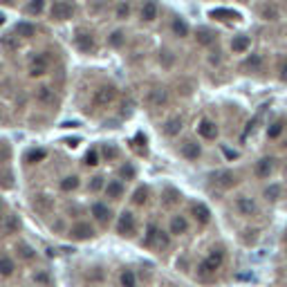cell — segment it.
<instances>
[{
    "label": "cell",
    "mask_w": 287,
    "mask_h": 287,
    "mask_svg": "<svg viewBox=\"0 0 287 287\" xmlns=\"http://www.w3.org/2000/svg\"><path fill=\"white\" fill-rule=\"evenodd\" d=\"M117 234L123 236V238H133L137 234V220L130 211H123L117 220Z\"/></svg>",
    "instance_id": "obj_1"
},
{
    "label": "cell",
    "mask_w": 287,
    "mask_h": 287,
    "mask_svg": "<svg viewBox=\"0 0 287 287\" xmlns=\"http://www.w3.org/2000/svg\"><path fill=\"white\" fill-rule=\"evenodd\" d=\"M115 99H117V90H115L112 85H101V88L95 92V96H92V106L95 108H108Z\"/></svg>",
    "instance_id": "obj_2"
},
{
    "label": "cell",
    "mask_w": 287,
    "mask_h": 287,
    "mask_svg": "<svg viewBox=\"0 0 287 287\" xmlns=\"http://www.w3.org/2000/svg\"><path fill=\"white\" fill-rule=\"evenodd\" d=\"M54 21H70V18L74 16V5L70 2V0H56L49 9Z\"/></svg>",
    "instance_id": "obj_3"
},
{
    "label": "cell",
    "mask_w": 287,
    "mask_h": 287,
    "mask_svg": "<svg viewBox=\"0 0 287 287\" xmlns=\"http://www.w3.org/2000/svg\"><path fill=\"white\" fill-rule=\"evenodd\" d=\"M220 267H222V265H220L215 258H211V256L207 254L202 261L197 263V276H200V278H213L215 274H218Z\"/></svg>",
    "instance_id": "obj_4"
},
{
    "label": "cell",
    "mask_w": 287,
    "mask_h": 287,
    "mask_svg": "<svg viewBox=\"0 0 287 287\" xmlns=\"http://www.w3.org/2000/svg\"><path fill=\"white\" fill-rule=\"evenodd\" d=\"M236 211L240 213V215H245V218H251V215H256L258 213V207H256L254 197H247V195H240L236 197Z\"/></svg>",
    "instance_id": "obj_5"
},
{
    "label": "cell",
    "mask_w": 287,
    "mask_h": 287,
    "mask_svg": "<svg viewBox=\"0 0 287 287\" xmlns=\"http://www.w3.org/2000/svg\"><path fill=\"white\" fill-rule=\"evenodd\" d=\"M274 168H276V160L274 157H261L254 166V175L261 177V180H267L274 173Z\"/></svg>",
    "instance_id": "obj_6"
},
{
    "label": "cell",
    "mask_w": 287,
    "mask_h": 287,
    "mask_svg": "<svg viewBox=\"0 0 287 287\" xmlns=\"http://www.w3.org/2000/svg\"><path fill=\"white\" fill-rule=\"evenodd\" d=\"M90 213H92V218L101 224V227H106V224L110 222V218H112V211H110V207H108L106 202H95L92 204V209H90Z\"/></svg>",
    "instance_id": "obj_7"
},
{
    "label": "cell",
    "mask_w": 287,
    "mask_h": 287,
    "mask_svg": "<svg viewBox=\"0 0 287 287\" xmlns=\"http://www.w3.org/2000/svg\"><path fill=\"white\" fill-rule=\"evenodd\" d=\"M211 182L215 186H220V189H231L238 182V177H236L234 170H218V173L211 175Z\"/></svg>",
    "instance_id": "obj_8"
},
{
    "label": "cell",
    "mask_w": 287,
    "mask_h": 287,
    "mask_svg": "<svg viewBox=\"0 0 287 287\" xmlns=\"http://www.w3.org/2000/svg\"><path fill=\"white\" fill-rule=\"evenodd\" d=\"M95 229H92V224H88V222H76L74 227L70 229V238L72 240H90V238H95Z\"/></svg>",
    "instance_id": "obj_9"
},
{
    "label": "cell",
    "mask_w": 287,
    "mask_h": 287,
    "mask_svg": "<svg viewBox=\"0 0 287 287\" xmlns=\"http://www.w3.org/2000/svg\"><path fill=\"white\" fill-rule=\"evenodd\" d=\"M146 103H148L150 108H162L168 103V90L166 88H153V90L148 92V96H146Z\"/></svg>",
    "instance_id": "obj_10"
},
{
    "label": "cell",
    "mask_w": 287,
    "mask_h": 287,
    "mask_svg": "<svg viewBox=\"0 0 287 287\" xmlns=\"http://www.w3.org/2000/svg\"><path fill=\"white\" fill-rule=\"evenodd\" d=\"M168 234L170 236H186V234H189V220H186V215L177 213V215H173V218H170Z\"/></svg>",
    "instance_id": "obj_11"
},
{
    "label": "cell",
    "mask_w": 287,
    "mask_h": 287,
    "mask_svg": "<svg viewBox=\"0 0 287 287\" xmlns=\"http://www.w3.org/2000/svg\"><path fill=\"white\" fill-rule=\"evenodd\" d=\"M180 155L184 157V160L189 162H195L200 155H202V148H200V144L193 142V139H186V142H182L180 146Z\"/></svg>",
    "instance_id": "obj_12"
},
{
    "label": "cell",
    "mask_w": 287,
    "mask_h": 287,
    "mask_svg": "<svg viewBox=\"0 0 287 287\" xmlns=\"http://www.w3.org/2000/svg\"><path fill=\"white\" fill-rule=\"evenodd\" d=\"M197 135L202 139H215L218 137V126H215V121H211V119H200V123H197Z\"/></svg>",
    "instance_id": "obj_13"
},
{
    "label": "cell",
    "mask_w": 287,
    "mask_h": 287,
    "mask_svg": "<svg viewBox=\"0 0 287 287\" xmlns=\"http://www.w3.org/2000/svg\"><path fill=\"white\" fill-rule=\"evenodd\" d=\"M139 16H142L144 23H155L157 16H160V7H157V2H155V0H144Z\"/></svg>",
    "instance_id": "obj_14"
},
{
    "label": "cell",
    "mask_w": 287,
    "mask_h": 287,
    "mask_svg": "<svg viewBox=\"0 0 287 287\" xmlns=\"http://www.w3.org/2000/svg\"><path fill=\"white\" fill-rule=\"evenodd\" d=\"M191 213H193V220H195L197 224H209L211 222V209H209L207 204L195 202L191 207Z\"/></svg>",
    "instance_id": "obj_15"
},
{
    "label": "cell",
    "mask_w": 287,
    "mask_h": 287,
    "mask_svg": "<svg viewBox=\"0 0 287 287\" xmlns=\"http://www.w3.org/2000/svg\"><path fill=\"white\" fill-rule=\"evenodd\" d=\"M103 191H106V195L110 197V200H121L123 191H126V186H123L121 180H110V182H106Z\"/></svg>",
    "instance_id": "obj_16"
},
{
    "label": "cell",
    "mask_w": 287,
    "mask_h": 287,
    "mask_svg": "<svg viewBox=\"0 0 287 287\" xmlns=\"http://www.w3.org/2000/svg\"><path fill=\"white\" fill-rule=\"evenodd\" d=\"M49 63H48V56H43V54H38V56H34L32 63H29V74L32 76H43L45 72H48Z\"/></svg>",
    "instance_id": "obj_17"
},
{
    "label": "cell",
    "mask_w": 287,
    "mask_h": 287,
    "mask_svg": "<svg viewBox=\"0 0 287 287\" xmlns=\"http://www.w3.org/2000/svg\"><path fill=\"white\" fill-rule=\"evenodd\" d=\"M182 117H170V119H166L164 123H162V133L166 135V137H175V135H180V130H182Z\"/></svg>",
    "instance_id": "obj_18"
},
{
    "label": "cell",
    "mask_w": 287,
    "mask_h": 287,
    "mask_svg": "<svg viewBox=\"0 0 287 287\" xmlns=\"http://www.w3.org/2000/svg\"><path fill=\"white\" fill-rule=\"evenodd\" d=\"M74 43H76V48H79L81 52H92V49H95V38H92V34H88V32L76 34Z\"/></svg>",
    "instance_id": "obj_19"
},
{
    "label": "cell",
    "mask_w": 287,
    "mask_h": 287,
    "mask_svg": "<svg viewBox=\"0 0 287 287\" xmlns=\"http://www.w3.org/2000/svg\"><path fill=\"white\" fill-rule=\"evenodd\" d=\"M249 48H251V41H249V36H245V34L234 36V41H231V52L234 54H245Z\"/></svg>",
    "instance_id": "obj_20"
},
{
    "label": "cell",
    "mask_w": 287,
    "mask_h": 287,
    "mask_svg": "<svg viewBox=\"0 0 287 287\" xmlns=\"http://www.w3.org/2000/svg\"><path fill=\"white\" fill-rule=\"evenodd\" d=\"M263 195H265L267 202H278L281 195H283V186L281 184H269L265 191H263Z\"/></svg>",
    "instance_id": "obj_21"
},
{
    "label": "cell",
    "mask_w": 287,
    "mask_h": 287,
    "mask_svg": "<svg viewBox=\"0 0 287 287\" xmlns=\"http://www.w3.org/2000/svg\"><path fill=\"white\" fill-rule=\"evenodd\" d=\"M119 285L121 287H137V274L133 269H123L119 274Z\"/></svg>",
    "instance_id": "obj_22"
},
{
    "label": "cell",
    "mask_w": 287,
    "mask_h": 287,
    "mask_svg": "<svg viewBox=\"0 0 287 287\" xmlns=\"http://www.w3.org/2000/svg\"><path fill=\"white\" fill-rule=\"evenodd\" d=\"M157 231H160V227H157L155 222H150L148 227H146V236H144L142 245H144V247H148V249H153V245H155V236H157Z\"/></svg>",
    "instance_id": "obj_23"
},
{
    "label": "cell",
    "mask_w": 287,
    "mask_h": 287,
    "mask_svg": "<svg viewBox=\"0 0 287 287\" xmlns=\"http://www.w3.org/2000/svg\"><path fill=\"white\" fill-rule=\"evenodd\" d=\"M195 41L200 43V45H211V43L215 41V34H213L211 29H207V27H200L195 34Z\"/></svg>",
    "instance_id": "obj_24"
},
{
    "label": "cell",
    "mask_w": 287,
    "mask_h": 287,
    "mask_svg": "<svg viewBox=\"0 0 287 287\" xmlns=\"http://www.w3.org/2000/svg\"><path fill=\"white\" fill-rule=\"evenodd\" d=\"M79 184H81L79 175H68L61 180V191L70 193V191H74V189H79Z\"/></svg>",
    "instance_id": "obj_25"
},
{
    "label": "cell",
    "mask_w": 287,
    "mask_h": 287,
    "mask_svg": "<svg viewBox=\"0 0 287 287\" xmlns=\"http://www.w3.org/2000/svg\"><path fill=\"white\" fill-rule=\"evenodd\" d=\"M43 9H45V0H29L27 7H25V14L38 16V14H43Z\"/></svg>",
    "instance_id": "obj_26"
},
{
    "label": "cell",
    "mask_w": 287,
    "mask_h": 287,
    "mask_svg": "<svg viewBox=\"0 0 287 287\" xmlns=\"http://www.w3.org/2000/svg\"><path fill=\"white\" fill-rule=\"evenodd\" d=\"M18 229H21V220H18V215L11 213L9 218L5 220V224H2V231H5V234H16Z\"/></svg>",
    "instance_id": "obj_27"
},
{
    "label": "cell",
    "mask_w": 287,
    "mask_h": 287,
    "mask_svg": "<svg viewBox=\"0 0 287 287\" xmlns=\"http://www.w3.org/2000/svg\"><path fill=\"white\" fill-rule=\"evenodd\" d=\"M36 99L41 103H54V90L52 88H48V85H43V88H38Z\"/></svg>",
    "instance_id": "obj_28"
},
{
    "label": "cell",
    "mask_w": 287,
    "mask_h": 287,
    "mask_svg": "<svg viewBox=\"0 0 287 287\" xmlns=\"http://www.w3.org/2000/svg\"><path fill=\"white\" fill-rule=\"evenodd\" d=\"M14 274V261L9 256H0V276H11Z\"/></svg>",
    "instance_id": "obj_29"
},
{
    "label": "cell",
    "mask_w": 287,
    "mask_h": 287,
    "mask_svg": "<svg viewBox=\"0 0 287 287\" xmlns=\"http://www.w3.org/2000/svg\"><path fill=\"white\" fill-rule=\"evenodd\" d=\"M168 245H170L168 234L160 229V231H157V236H155V245H153V249H168Z\"/></svg>",
    "instance_id": "obj_30"
},
{
    "label": "cell",
    "mask_w": 287,
    "mask_h": 287,
    "mask_svg": "<svg viewBox=\"0 0 287 287\" xmlns=\"http://www.w3.org/2000/svg\"><path fill=\"white\" fill-rule=\"evenodd\" d=\"M48 157V153L43 148H34V150H29V153L25 155V162H29V164H38V162H43Z\"/></svg>",
    "instance_id": "obj_31"
},
{
    "label": "cell",
    "mask_w": 287,
    "mask_h": 287,
    "mask_svg": "<svg viewBox=\"0 0 287 287\" xmlns=\"http://www.w3.org/2000/svg\"><path fill=\"white\" fill-rule=\"evenodd\" d=\"M123 43H126V34H123L121 29H117V32H112L110 36H108V45H110V48H121Z\"/></svg>",
    "instance_id": "obj_32"
},
{
    "label": "cell",
    "mask_w": 287,
    "mask_h": 287,
    "mask_svg": "<svg viewBox=\"0 0 287 287\" xmlns=\"http://www.w3.org/2000/svg\"><path fill=\"white\" fill-rule=\"evenodd\" d=\"M146 200H148V189H146V186H139L137 191L133 193V204L144 207V204H146Z\"/></svg>",
    "instance_id": "obj_33"
},
{
    "label": "cell",
    "mask_w": 287,
    "mask_h": 287,
    "mask_svg": "<svg viewBox=\"0 0 287 287\" xmlns=\"http://www.w3.org/2000/svg\"><path fill=\"white\" fill-rule=\"evenodd\" d=\"M245 68L251 70V72H258V70L263 68V56H261V54H251L249 59L245 61Z\"/></svg>",
    "instance_id": "obj_34"
},
{
    "label": "cell",
    "mask_w": 287,
    "mask_h": 287,
    "mask_svg": "<svg viewBox=\"0 0 287 287\" xmlns=\"http://www.w3.org/2000/svg\"><path fill=\"white\" fill-rule=\"evenodd\" d=\"M173 32H175V36H180V38L189 36V25H186V21L175 18V21H173Z\"/></svg>",
    "instance_id": "obj_35"
},
{
    "label": "cell",
    "mask_w": 287,
    "mask_h": 287,
    "mask_svg": "<svg viewBox=\"0 0 287 287\" xmlns=\"http://www.w3.org/2000/svg\"><path fill=\"white\" fill-rule=\"evenodd\" d=\"M213 18H220V21H234V18H238V14L231 9H213L211 11Z\"/></svg>",
    "instance_id": "obj_36"
},
{
    "label": "cell",
    "mask_w": 287,
    "mask_h": 287,
    "mask_svg": "<svg viewBox=\"0 0 287 287\" xmlns=\"http://www.w3.org/2000/svg\"><path fill=\"white\" fill-rule=\"evenodd\" d=\"M16 34L29 38V36H34V34H36V27L29 25V23H18V25H16Z\"/></svg>",
    "instance_id": "obj_37"
},
{
    "label": "cell",
    "mask_w": 287,
    "mask_h": 287,
    "mask_svg": "<svg viewBox=\"0 0 287 287\" xmlns=\"http://www.w3.org/2000/svg\"><path fill=\"white\" fill-rule=\"evenodd\" d=\"M281 133H283V121H274L269 128H267V137L269 139L281 137Z\"/></svg>",
    "instance_id": "obj_38"
},
{
    "label": "cell",
    "mask_w": 287,
    "mask_h": 287,
    "mask_svg": "<svg viewBox=\"0 0 287 287\" xmlns=\"http://www.w3.org/2000/svg\"><path fill=\"white\" fill-rule=\"evenodd\" d=\"M9 157H11V146L7 142H0V164L9 162Z\"/></svg>",
    "instance_id": "obj_39"
},
{
    "label": "cell",
    "mask_w": 287,
    "mask_h": 287,
    "mask_svg": "<svg viewBox=\"0 0 287 287\" xmlns=\"http://www.w3.org/2000/svg\"><path fill=\"white\" fill-rule=\"evenodd\" d=\"M103 186H106V182H103V177H101V175H95V177H92V182H90V184H88V189H90L92 193H96V191H101Z\"/></svg>",
    "instance_id": "obj_40"
},
{
    "label": "cell",
    "mask_w": 287,
    "mask_h": 287,
    "mask_svg": "<svg viewBox=\"0 0 287 287\" xmlns=\"http://www.w3.org/2000/svg\"><path fill=\"white\" fill-rule=\"evenodd\" d=\"M85 164L88 166H96L99 164V150H88V155H85Z\"/></svg>",
    "instance_id": "obj_41"
},
{
    "label": "cell",
    "mask_w": 287,
    "mask_h": 287,
    "mask_svg": "<svg viewBox=\"0 0 287 287\" xmlns=\"http://www.w3.org/2000/svg\"><path fill=\"white\" fill-rule=\"evenodd\" d=\"M119 175H121V177H126V180H133V177H135V166L123 164L121 168H119Z\"/></svg>",
    "instance_id": "obj_42"
},
{
    "label": "cell",
    "mask_w": 287,
    "mask_h": 287,
    "mask_svg": "<svg viewBox=\"0 0 287 287\" xmlns=\"http://www.w3.org/2000/svg\"><path fill=\"white\" fill-rule=\"evenodd\" d=\"M18 249H21V256H23V258H27V261H32L34 256H36V254H34L32 247L25 245V242H21V245H18Z\"/></svg>",
    "instance_id": "obj_43"
},
{
    "label": "cell",
    "mask_w": 287,
    "mask_h": 287,
    "mask_svg": "<svg viewBox=\"0 0 287 287\" xmlns=\"http://www.w3.org/2000/svg\"><path fill=\"white\" fill-rule=\"evenodd\" d=\"M128 16H130V5H128V2H121V5L117 7V18H121V21H126Z\"/></svg>",
    "instance_id": "obj_44"
},
{
    "label": "cell",
    "mask_w": 287,
    "mask_h": 287,
    "mask_svg": "<svg viewBox=\"0 0 287 287\" xmlns=\"http://www.w3.org/2000/svg\"><path fill=\"white\" fill-rule=\"evenodd\" d=\"M0 186H2V189H11V186H14L11 173H0Z\"/></svg>",
    "instance_id": "obj_45"
},
{
    "label": "cell",
    "mask_w": 287,
    "mask_h": 287,
    "mask_svg": "<svg viewBox=\"0 0 287 287\" xmlns=\"http://www.w3.org/2000/svg\"><path fill=\"white\" fill-rule=\"evenodd\" d=\"M34 204H36L38 211H45V209L52 207V200H43V195H38V197H36V202H34Z\"/></svg>",
    "instance_id": "obj_46"
},
{
    "label": "cell",
    "mask_w": 287,
    "mask_h": 287,
    "mask_svg": "<svg viewBox=\"0 0 287 287\" xmlns=\"http://www.w3.org/2000/svg\"><path fill=\"white\" fill-rule=\"evenodd\" d=\"M263 16L267 18V21H276V16H278V11L274 9V7H265L263 9Z\"/></svg>",
    "instance_id": "obj_47"
},
{
    "label": "cell",
    "mask_w": 287,
    "mask_h": 287,
    "mask_svg": "<svg viewBox=\"0 0 287 287\" xmlns=\"http://www.w3.org/2000/svg\"><path fill=\"white\" fill-rule=\"evenodd\" d=\"M281 81L287 83V61H283V65H281Z\"/></svg>",
    "instance_id": "obj_48"
},
{
    "label": "cell",
    "mask_w": 287,
    "mask_h": 287,
    "mask_svg": "<svg viewBox=\"0 0 287 287\" xmlns=\"http://www.w3.org/2000/svg\"><path fill=\"white\" fill-rule=\"evenodd\" d=\"M106 157H117V150H115V148H108V146H106Z\"/></svg>",
    "instance_id": "obj_49"
},
{
    "label": "cell",
    "mask_w": 287,
    "mask_h": 287,
    "mask_svg": "<svg viewBox=\"0 0 287 287\" xmlns=\"http://www.w3.org/2000/svg\"><path fill=\"white\" fill-rule=\"evenodd\" d=\"M36 281H38V283H49V278L45 276V274H38V276H36Z\"/></svg>",
    "instance_id": "obj_50"
},
{
    "label": "cell",
    "mask_w": 287,
    "mask_h": 287,
    "mask_svg": "<svg viewBox=\"0 0 287 287\" xmlns=\"http://www.w3.org/2000/svg\"><path fill=\"white\" fill-rule=\"evenodd\" d=\"M224 153H227V157H238V153H236V150H229V148H224Z\"/></svg>",
    "instance_id": "obj_51"
},
{
    "label": "cell",
    "mask_w": 287,
    "mask_h": 287,
    "mask_svg": "<svg viewBox=\"0 0 287 287\" xmlns=\"http://www.w3.org/2000/svg\"><path fill=\"white\" fill-rule=\"evenodd\" d=\"M0 2H2V5H11V2H14V0H0Z\"/></svg>",
    "instance_id": "obj_52"
},
{
    "label": "cell",
    "mask_w": 287,
    "mask_h": 287,
    "mask_svg": "<svg viewBox=\"0 0 287 287\" xmlns=\"http://www.w3.org/2000/svg\"><path fill=\"white\" fill-rule=\"evenodd\" d=\"M2 23H5V16H2V14H0V25H2Z\"/></svg>",
    "instance_id": "obj_53"
},
{
    "label": "cell",
    "mask_w": 287,
    "mask_h": 287,
    "mask_svg": "<svg viewBox=\"0 0 287 287\" xmlns=\"http://www.w3.org/2000/svg\"><path fill=\"white\" fill-rule=\"evenodd\" d=\"M283 240H285V242H287V229H285V236H283Z\"/></svg>",
    "instance_id": "obj_54"
},
{
    "label": "cell",
    "mask_w": 287,
    "mask_h": 287,
    "mask_svg": "<svg viewBox=\"0 0 287 287\" xmlns=\"http://www.w3.org/2000/svg\"><path fill=\"white\" fill-rule=\"evenodd\" d=\"M0 215H2V202H0Z\"/></svg>",
    "instance_id": "obj_55"
},
{
    "label": "cell",
    "mask_w": 287,
    "mask_h": 287,
    "mask_svg": "<svg viewBox=\"0 0 287 287\" xmlns=\"http://www.w3.org/2000/svg\"><path fill=\"white\" fill-rule=\"evenodd\" d=\"M283 146H285V150H287V139H285V144H283Z\"/></svg>",
    "instance_id": "obj_56"
},
{
    "label": "cell",
    "mask_w": 287,
    "mask_h": 287,
    "mask_svg": "<svg viewBox=\"0 0 287 287\" xmlns=\"http://www.w3.org/2000/svg\"><path fill=\"white\" fill-rule=\"evenodd\" d=\"M164 287H173V285H164Z\"/></svg>",
    "instance_id": "obj_57"
}]
</instances>
